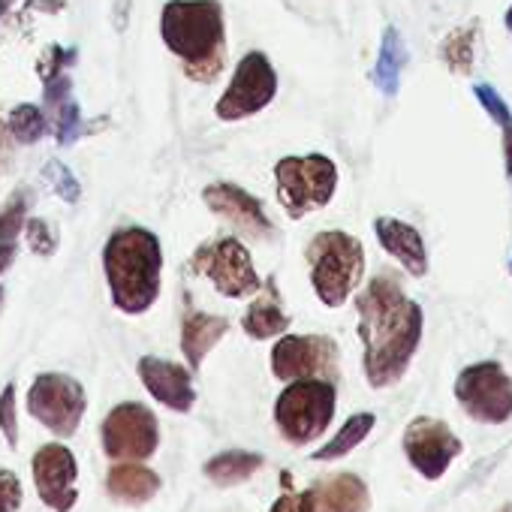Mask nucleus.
<instances>
[{
    "label": "nucleus",
    "mask_w": 512,
    "mask_h": 512,
    "mask_svg": "<svg viewBox=\"0 0 512 512\" xmlns=\"http://www.w3.org/2000/svg\"><path fill=\"white\" fill-rule=\"evenodd\" d=\"M22 482L13 470H0V512H19Z\"/></svg>",
    "instance_id": "nucleus-34"
},
{
    "label": "nucleus",
    "mask_w": 512,
    "mask_h": 512,
    "mask_svg": "<svg viewBox=\"0 0 512 512\" xmlns=\"http://www.w3.org/2000/svg\"><path fill=\"white\" fill-rule=\"evenodd\" d=\"M0 305H4V287H0Z\"/></svg>",
    "instance_id": "nucleus-41"
},
{
    "label": "nucleus",
    "mask_w": 512,
    "mask_h": 512,
    "mask_svg": "<svg viewBox=\"0 0 512 512\" xmlns=\"http://www.w3.org/2000/svg\"><path fill=\"white\" fill-rule=\"evenodd\" d=\"M229 332V320L217 314H202V311H187L181 323V350L184 359L193 371L205 362V356L217 347V341Z\"/></svg>",
    "instance_id": "nucleus-18"
},
{
    "label": "nucleus",
    "mask_w": 512,
    "mask_h": 512,
    "mask_svg": "<svg viewBox=\"0 0 512 512\" xmlns=\"http://www.w3.org/2000/svg\"><path fill=\"white\" fill-rule=\"evenodd\" d=\"M202 199L205 205L223 217L235 232H241L244 238H253V241H260V238H272L275 235V226L272 220L266 217L263 211V202L256 199L253 193H247L244 187L238 184H229V181H217V184H208L202 190Z\"/></svg>",
    "instance_id": "nucleus-15"
},
{
    "label": "nucleus",
    "mask_w": 512,
    "mask_h": 512,
    "mask_svg": "<svg viewBox=\"0 0 512 512\" xmlns=\"http://www.w3.org/2000/svg\"><path fill=\"white\" fill-rule=\"evenodd\" d=\"M275 94H278L275 67L269 64L263 52H247L238 61L229 88L217 100L214 115L220 121H244L256 112H263L275 100Z\"/></svg>",
    "instance_id": "nucleus-9"
},
{
    "label": "nucleus",
    "mask_w": 512,
    "mask_h": 512,
    "mask_svg": "<svg viewBox=\"0 0 512 512\" xmlns=\"http://www.w3.org/2000/svg\"><path fill=\"white\" fill-rule=\"evenodd\" d=\"M190 269L196 275H205L214 284V290L226 299H247L263 290L250 253L238 238H214L202 244L193 253Z\"/></svg>",
    "instance_id": "nucleus-7"
},
{
    "label": "nucleus",
    "mask_w": 512,
    "mask_h": 512,
    "mask_svg": "<svg viewBox=\"0 0 512 512\" xmlns=\"http://www.w3.org/2000/svg\"><path fill=\"white\" fill-rule=\"evenodd\" d=\"M31 467H34L40 500L55 512H70L79 500V491H76L79 464L73 452L64 443H46L43 449H37Z\"/></svg>",
    "instance_id": "nucleus-14"
},
{
    "label": "nucleus",
    "mask_w": 512,
    "mask_h": 512,
    "mask_svg": "<svg viewBox=\"0 0 512 512\" xmlns=\"http://www.w3.org/2000/svg\"><path fill=\"white\" fill-rule=\"evenodd\" d=\"M16 260V244L7 241V238H0V275H4L10 269V263Z\"/></svg>",
    "instance_id": "nucleus-37"
},
{
    "label": "nucleus",
    "mask_w": 512,
    "mask_h": 512,
    "mask_svg": "<svg viewBox=\"0 0 512 512\" xmlns=\"http://www.w3.org/2000/svg\"><path fill=\"white\" fill-rule=\"evenodd\" d=\"M509 275H512V260H509Z\"/></svg>",
    "instance_id": "nucleus-42"
},
{
    "label": "nucleus",
    "mask_w": 512,
    "mask_h": 512,
    "mask_svg": "<svg viewBox=\"0 0 512 512\" xmlns=\"http://www.w3.org/2000/svg\"><path fill=\"white\" fill-rule=\"evenodd\" d=\"M73 61H76V52H73V49H67V55H64L61 46H49V49L43 52V61L37 64L40 79H43V82L58 79V76L64 73V64H73Z\"/></svg>",
    "instance_id": "nucleus-31"
},
{
    "label": "nucleus",
    "mask_w": 512,
    "mask_h": 512,
    "mask_svg": "<svg viewBox=\"0 0 512 512\" xmlns=\"http://www.w3.org/2000/svg\"><path fill=\"white\" fill-rule=\"evenodd\" d=\"M266 464V458L260 452H244V449H229V452H220L214 455L208 464H205V476L214 482V485H238L244 479H250L256 470Z\"/></svg>",
    "instance_id": "nucleus-23"
},
{
    "label": "nucleus",
    "mask_w": 512,
    "mask_h": 512,
    "mask_svg": "<svg viewBox=\"0 0 512 512\" xmlns=\"http://www.w3.org/2000/svg\"><path fill=\"white\" fill-rule=\"evenodd\" d=\"M440 58L455 76H470L473 58H476V22L455 28L443 43H440Z\"/></svg>",
    "instance_id": "nucleus-25"
},
{
    "label": "nucleus",
    "mask_w": 512,
    "mask_h": 512,
    "mask_svg": "<svg viewBox=\"0 0 512 512\" xmlns=\"http://www.w3.org/2000/svg\"><path fill=\"white\" fill-rule=\"evenodd\" d=\"M278 202L293 220L326 208L338 190V166L326 154L308 157H284L275 166Z\"/></svg>",
    "instance_id": "nucleus-5"
},
{
    "label": "nucleus",
    "mask_w": 512,
    "mask_h": 512,
    "mask_svg": "<svg viewBox=\"0 0 512 512\" xmlns=\"http://www.w3.org/2000/svg\"><path fill=\"white\" fill-rule=\"evenodd\" d=\"M139 377H142L145 389L154 395V401H160L163 407H169L175 413H187L196 401L193 377L184 365H175V362H166L157 356H142Z\"/></svg>",
    "instance_id": "nucleus-16"
},
{
    "label": "nucleus",
    "mask_w": 512,
    "mask_h": 512,
    "mask_svg": "<svg viewBox=\"0 0 512 512\" xmlns=\"http://www.w3.org/2000/svg\"><path fill=\"white\" fill-rule=\"evenodd\" d=\"M338 389L332 380H293L278 404H275V422L290 443H311L317 434H323L335 416Z\"/></svg>",
    "instance_id": "nucleus-6"
},
{
    "label": "nucleus",
    "mask_w": 512,
    "mask_h": 512,
    "mask_svg": "<svg viewBox=\"0 0 512 512\" xmlns=\"http://www.w3.org/2000/svg\"><path fill=\"white\" fill-rule=\"evenodd\" d=\"M359 338L365 344V377L374 389L395 386L422 341V308L407 299L401 284L389 275H377L359 296Z\"/></svg>",
    "instance_id": "nucleus-1"
},
{
    "label": "nucleus",
    "mask_w": 512,
    "mask_h": 512,
    "mask_svg": "<svg viewBox=\"0 0 512 512\" xmlns=\"http://www.w3.org/2000/svg\"><path fill=\"white\" fill-rule=\"evenodd\" d=\"M278 380H338V347L326 335H284L272 350Z\"/></svg>",
    "instance_id": "nucleus-12"
},
{
    "label": "nucleus",
    "mask_w": 512,
    "mask_h": 512,
    "mask_svg": "<svg viewBox=\"0 0 512 512\" xmlns=\"http://www.w3.org/2000/svg\"><path fill=\"white\" fill-rule=\"evenodd\" d=\"M497 512H512V503H506V506H500Z\"/></svg>",
    "instance_id": "nucleus-40"
},
{
    "label": "nucleus",
    "mask_w": 512,
    "mask_h": 512,
    "mask_svg": "<svg viewBox=\"0 0 512 512\" xmlns=\"http://www.w3.org/2000/svg\"><path fill=\"white\" fill-rule=\"evenodd\" d=\"M311 287L326 308H341L365 278V247L356 235L326 229L311 238L308 250Z\"/></svg>",
    "instance_id": "nucleus-4"
},
{
    "label": "nucleus",
    "mask_w": 512,
    "mask_h": 512,
    "mask_svg": "<svg viewBox=\"0 0 512 512\" xmlns=\"http://www.w3.org/2000/svg\"><path fill=\"white\" fill-rule=\"evenodd\" d=\"M106 488L115 500L139 506V503H148L160 491V476L154 470L142 467L139 461H124L109 470Z\"/></svg>",
    "instance_id": "nucleus-20"
},
{
    "label": "nucleus",
    "mask_w": 512,
    "mask_h": 512,
    "mask_svg": "<svg viewBox=\"0 0 512 512\" xmlns=\"http://www.w3.org/2000/svg\"><path fill=\"white\" fill-rule=\"evenodd\" d=\"M10 10V0H0V16H4Z\"/></svg>",
    "instance_id": "nucleus-39"
},
{
    "label": "nucleus",
    "mask_w": 512,
    "mask_h": 512,
    "mask_svg": "<svg viewBox=\"0 0 512 512\" xmlns=\"http://www.w3.org/2000/svg\"><path fill=\"white\" fill-rule=\"evenodd\" d=\"M28 241H31V250L40 253V256H52L55 247H58V238L52 235L49 223L40 220V217L28 220Z\"/></svg>",
    "instance_id": "nucleus-33"
},
{
    "label": "nucleus",
    "mask_w": 512,
    "mask_h": 512,
    "mask_svg": "<svg viewBox=\"0 0 512 512\" xmlns=\"http://www.w3.org/2000/svg\"><path fill=\"white\" fill-rule=\"evenodd\" d=\"M157 416L136 401L118 404L103 419V449L115 461H145L157 452Z\"/></svg>",
    "instance_id": "nucleus-11"
},
{
    "label": "nucleus",
    "mask_w": 512,
    "mask_h": 512,
    "mask_svg": "<svg viewBox=\"0 0 512 512\" xmlns=\"http://www.w3.org/2000/svg\"><path fill=\"white\" fill-rule=\"evenodd\" d=\"M82 133V115H79V103L76 100H67L61 109H58V142L67 148L76 142V136Z\"/></svg>",
    "instance_id": "nucleus-30"
},
{
    "label": "nucleus",
    "mask_w": 512,
    "mask_h": 512,
    "mask_svg": "<svg viewBox=\"0 0 512 512\" xmlns=\"http://www.w3.org/2000/svg\"><path fill=\"white\" fill-rule=\"evenodd\" d=\"M374 232L377 241L383 244V250L413 275V278H425L428 275V250L425 241L419 235L416 226L398 220V217H377L374 220Z\"/></svg>",
    "instance_id": "nucleus-17"
},
{
    "label": "nucleus",
    "mask_w": 512,
    "mask_h": 512,
    "mask_svg": "<svg viewBox=\"0 0 512 512\" xmlns=\"http://www.w3.org/2000/svg\"><path fill=\"white\" fill-rule=\"evenodd\" d=\"M374 422H377V416L374 413H356V416H350L344 425H341V431L323 446V449H317L311 458L314 461H335V458H341V455H347V452H353L368 434H371V428H374Z\"/></svg>",
    "instance_id": "nucleus-24"
},
{
    "label": "nucleus",
    "mask_w": 512,
    "mask_h": 512,
    "mask_svg": "<svg viewBox=\"0 0 512 512\" xmlns=\"http://www.w3.org/2000/svg\"><path fill=\"white\" fill-rule=\"evenodd\" d=\"M272 512H314V491H302V494H284Z\"/></svg>",
    "instance_id": "nucleus-35"
},
{
    "label": "nucleus",
    "mask_w": 512,
    "mask_h": 512,
    "mask_svg": "<svg viewBox=\"0 0 512 512\" xmlns=\"http://www.w3.org/2000/svg\"><path fill=\"white\" fill-rule=\"evenodd\" d=\"M103 269L115 308L133 317L145 314L160 296V238L142 226H124L112 232L103 247Z\"/></svg>",
    "instance_id": "nucleus-3"
},
{
    "label": "nucleus",
    "mask_w": 512,
    "mask_h": 512,
    "mask_svg": "<svg viewBox=\"0 0 512 512\" xmlns=\"http://www.w3.org/2000/svg\"><path fill=\"white\" fill-rule=\"evenodd\" d=\"M10 130H13L16 142L34 145V142H40V139L46 136V115H43L37 106L22 103V106H16L13 115H10Z\"/></svg>",
    "instance_id": "nucleus-26"
},
{
    "label": "nucleus",
    "mask_w": 512,
    "mask_h": 512,
    "mask_svg": "<svg viewBox=\"0 0 512 512\" xmlns=\"http://www.w3.org/2000/svg\"><path fill=\"white\" fill-rule=\"evenodd\" d=\"M368 485L356 473H338L314 488V512H368Z\"/></svg>",
    "instance_id": "nucleus-19"
},
{
    "label": "nucleus",
    "mask_w": 512,
    "mask_h": 512,
    "mask_svg": "<svg viewBox=\"0 0 512 512\" xmlns=\"http://www.w3.org/2000/svg\"><path fill=\"white\" fill-rule=\"evenodd\" d=\"M0 431L10 446H19V416H16V386L7 383L0 392Z\"/></svg>",
    "instance_id": "nucleus-29"
},
{
    "label": "nucleus",
    "mask_w": 512,
    "mask_h": 512,
    "mask_svg": "<svg viewBox=\"0 0 512 512\" xmlns=\"http://www.w3.org/2000/svg\"><path fill=\"white\" fill-rule=\"evenodd\" d=\"M22 220H25V196L13 193L10 205L4 208V214H0V238L16 241V235L22 229Z\"/></svg>",
    "instance_id": "nucleus-32"
},
{
    "label": "nucleus",
    "mask_w": 512,
    "mask_h": 512,
    "mask_svg": "<svg viewBox=\"0 0 512 512\" xmlns=\"http://www.w3.org/2000/svg\"><path fill=\"white\" fill-rule=\"evenodd\" d=\"M473 94H476L479 106L488 112V118L500 127V133H509L512 130V109L506 106V100L491 85H476Z\"/></svg>",
    "instance_id": "nucleus-27"
},
{
    "label": "nucleus",
    "mask_w": 512,
    "mask_h": 512,
    "mask_svg": "<svg viewBox=\"0 0 512 512\" xmlns=\"http://www.w3.org/2000/svg\"><path fill=\"white\" fill-rule=\"evenodd\" d=\"M88 398L79 380L67 374H40L28 392V410L58 437H73L82 425Z\"/></svg>",
    "instance_id": "nucleus-10"
},
{
    "label": "nucleus",
    "mask_w": 512,
    "mask_h": 512,
    "mask_svg": "<svg viewBox=\"0 0 512 512\" xmlns=\"http://www.w3.org/2000/svg\"><path fill=\"white\" fill-rule=\"evenodd\" d=\"M46 181L55 187V193L64 199V202H79V196H82V187H79V181H76V175L64 166V163H58V160H49L46 163Z\"/></svg>",
    "instance_id": "nucleus-28"
},
{
    "label": "nucleus",
    "mask_w": 512,
    "mask_h": 512,
    "mask_svg": "<svg viewBox=\"0 0 512 512\" xmlns=\"http://www.w3.org/2000/svg\"><path fill=\"white\" fill-rule=\"evenodd\" d=\"M70 88H73V82H70V76H58V79H52V82H46V103L52 106V109H61L67 100H70Z\"/></svg>",
    "instance_id": "nucleus-36"
},
{
    "label": "nucleus",
    "mask_w": 512,
    "mask_h": 512,
    "mask_svg": "<svg viewBox=\"0 0 512 512\" xmlns=\"http://www.w3.org/2000/svg\"><path fill=\"white\" fill-rule=\"evenodd\" d=\"M458 404L485 425H500L512 416V377L500 362L467 365L455 380Z\"/></svg>",
    "instance_id": "nucleus-8"
},
{
    "label": "nucleus",
    "mask_w": 512,
    "mask_h": 512,
    "mask_svg": "<svg viewBox=\"0 0 512 512\" xmlns=\"http://www.w3.org/2000/svg\"><path fill=\"white\" fill-rule=\"evenodd\" d=\"M241 326H244V332H247L253 341H269V338L284 335V332L290 329V317H287V311L281 308V296H278V290H275V281H269V287L260 293V299H256V302L247 308Z\"/></svg>",
    "instance_id": "nucleus-21"
},
{
    "label": "nucleus",
    "mask_w": 512,
    "mask_h": 512,
    "mask_svg": "<svg viewBox=\"0 0 512 512\" xmlns=\"http://www.w3.org/2000/svg\"><path fill=\"white\" fill-rule=\"evenodd\" d=\"M407 67V46L404 37L398 34V28H386L383 40H380V55L377 64L371 70V82L383 97H398L401 91V73Z\"/></svg>",
    "instance_id": "nucleus-22"
},
{
    "label": "nucleus",
    "mask_w": 512,
    "mask_h": 512,
    "mask_svg": "<svg viewBox=\"0 0 512 512\" xmlns=\"http://www.w3.org/2000/svg\"><path fill=\"white\" fill-rule=\"evenodd\" d=\"M506 31L512 34V7H509V13H506Z\"/></svg>",
    "instance_id": "nucleus-38"
},
{
    "label": "nucleus",
    "mask_w": 512,
    "mask_h": 512,
    "mask_svg": "<svg viewBox=\"0 0 512 512\" xmlns=\"http://www.w3.org/2000/svg\"><path fill=\"white\" fill-rule=\"evenodd\" d=\"M160 37L193 82H214L220 76L226 28L217 0H169L160 13Z\"/></svg>",
    "instance_id": "nucleus-2"
},
{
    "label": "nucleus",
    "mask_w": 512,
    "mask_h": 512,
    "mask_svg": "<svg viewBox=\"0 0 512 512\" xmlns=\"http://www.w3.org/2000/svg\"><path fill=\"white\" fill-rule=\"evenodd\" d=\"M461 449V440L440 419L419 416L404 431V455L425 479H440L449 470V464L461 455Z\"/></svg>",
    "instance_id": "nucleus-13"
}]
</instances>
